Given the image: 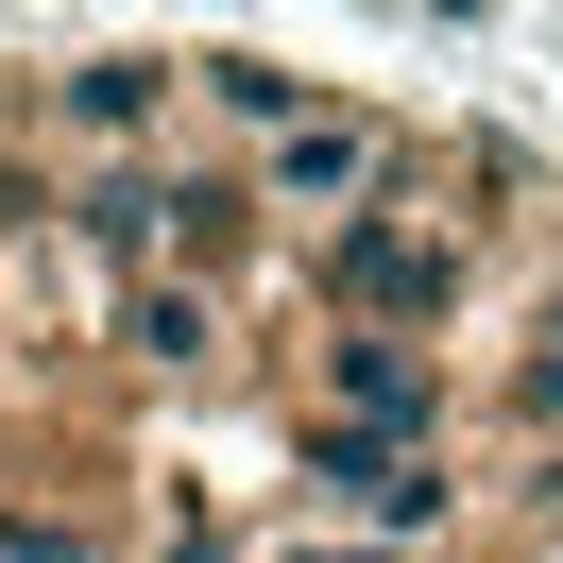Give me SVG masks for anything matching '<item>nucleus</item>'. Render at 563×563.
I'll return each mask as SVG.
<instances>
[{"label": "nucleus", "mask_w": 563, "mask_h": 563, "mask_svg": "<svg viewBox=\"0 0 563 563\" xmlns=\"http://www.w3.org/2000/svg\"><path fill=\"white\" fill-rule=\"evenodd\" d=\"M461 188H495V154H461V172L410 154L358 222L308 240V308H324V324H393V342H444L461 290H478V206H461Z\"/></svg>", "instance_id": "obj_1"}, {"label": "nucleus", "mask_w": 563, "mask_h": 563, "mask_svg": "<svg viewBox=\"0 0 563 563\" xmlns=\"http://www.w3.org/2000/svg\"><path fill=\"white\" fill-rule=\"evenodd\" d=\"M18 137L52 172H154L188 154V52H52L18 69Z\"/></svg>", "instance_id": "obj_2"}, {"label": "nucleus", "mask_w": 563, "mask_h": 563, "mask_svg": "<svg viewBox=\"0 0 563 563\" xmlns=\"http://www.w3.org/2000/svg\"><path fill=\"white\" fill-rule=\"evenodd\" d=\"M290 478H308V529H342V547H427V529H461V444H358V427H308Z\"/></svg>", "instance_id": "obj_3"}, {"label": "nucleus", "mask_w": 563, "mask_h": 563, "mask_svg": "<svg viewBox=\"0 0 563 563\" xmlns=\"http://www.w3.org/2000/svg\"><path fill=\"white\" fill-rule=\"evenodd\" d=\"M308 427L444 444V427H461V376H444V342H393V324H308Z\"/></svg>", "instance_id": "obj_4"}, {"label": "nucleus", "mask_w": 563, "mask_h": 563, "mask_svg": "<svg viewBox=\"0 0 563 563\" xmlns=\"http://www.w3.org/2000/svg\"><path fill=\"white\" fill-rule=\"evenodd\" d=\"M393 172H410V137H393L376 103H342V86H324V103L256 154V222H308V240H324V222H358Z\"/></svg>", "instance_id": "obj_5"}, {"label": "nucleus", "mask_w": 563, "mask_h": 563, "mask_svg": "<svg viewBox=\"0 0 563 563\" xmlns=\"http://www.w3.org/2000/svg\"><path fill=\"white\" fill-rule=\"evenodd\" d=\"M222 342H240V290H206V274H137V290H103V358H120V376H154V393H206Z\"/></svg>", "instance_id": "obj_6"}, {"label": "nucleus", "mask_w": 563, "mask_h": 563, "mask_svg": "<svg viewBox=\"0 0 563 563\" xmlns=\"http://www.w3.org/2000/svg\"><path fill=\"white\" fill-rule=\"evenodd\" d=\"M308 103H324V86L274 69V52H188V120H222V137H240V172H256V154H274Z\"/></svg>", "instance_id": "obj_7"}, {"label": "nucleus", "mask_w": 563, "mask_h": 563, "mask_svg": "<svg viewBox=\"0 0 563 563\" xmlns=\"http://www.w3.org/2000/svg\"><path fill=\"white\" fill-rule=\"evenodd\" d=\"M495 444H512V461H563V274L529 290L512 358H495Z\"/></svg>", "instance_id": "obj_8"}, {"label": "nucleus", "mask_w": 563, "mask_h": 563, "mask_svg": "<svg viewBox=\"0 0 563 563\" xmlns=\"http://www.w3.org/2000/svg\"><path fill=\"white\" fill-rule=\"evenodd\" d=\"M0 563H120V512L69 478H0Z\"/></svg>", "instance_id": "obj_9"}, {"label": "nucleus", "mask_w": 563, "mask_h": 563, "mask_svg": "<svg viewBox=\"0 0 563 563\" xmlns=\"http://www.w3.org/2000/svg\"><path fill=\"white\" fill-rule=\"evenodd\" d=\"M256 563H410V547H342V529H290V547H256Z\"/></svg>", "instance_id": "obj_10"}]
</instances>
